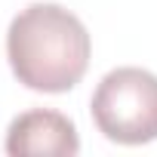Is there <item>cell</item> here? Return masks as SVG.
Returning a JSON list of instances; mask_svg holds the SVG:
<instances>
[{"mask_svg": "<svg viewBox=\"0 0 157 157\" xmlns=\"http://www.w3.org/2000/svg\"><path fill=\"white\" fill-rule=\"evenodd\" d=\"M96 129L117 145H148L157 139V74L126 65L108 71L90 102Z\"/></svg>", "mask_w": 157, "mask_h": 157, "instance_id": "2", "label": "cell"}, {"mask_svg": "<svg viewBox=\"0 0 157 157\" xmlns=\"http://www.w3.org/2000/svg\"><path fill=\"white\" fill-rule=\"evenodd\" d=\"M80 136L71 117L49 108H31L13 117L6 129V154L13 157H74Z\"/></svg>", "mask_w": 157, "mask_h": 157, "instance_id": "3", "label": "cell"}, {"mask_svg": "<svg viewBox=\"0 0 157 157\" xmlns=\"http://www.w3.org/2000/svg\"><path fill=\"white\" fill-rule=\"evenodd\" d=\"M93 56L86 25L59 3L25 6L6 31V59L34 93H68L83 80Z\"/></svg>", "mask_w": 157, "mask_h": 157, "instance_id": "1", "label": "cell"}]
</instances>
